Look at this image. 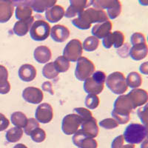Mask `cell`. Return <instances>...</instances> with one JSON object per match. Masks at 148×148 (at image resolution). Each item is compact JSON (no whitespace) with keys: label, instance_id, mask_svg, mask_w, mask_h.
<instances>
[{"label":"cell","instance_id":"6da1fadb","mask_svg":"<svg viewBox=\"0 0 148 148\" xmlns=\"http://www.w3.org/2000/svg\"><path fill=\"white\" fill-rule=\"evenodd\" d=\"M109 21L107 13L104 10L95 8H88L72 20V24L81 30H88L92 23L99 24Z\"/></svg>","mask_w":148,"mask_h":148},{"label":"cell","instance_id":"7a4b0ae2","mask_svg":"<svg viewBox=\"0 0 148 148\" xmlns=\"http://www.w3.org/2000/svg\"><path fill=\"white\" fill-rule=\"evenodd\" d=\"M134 109L129 96L121 95L114 101L112 116L119 125H125L130 120V113Z\"/></svg>","mask_w":148,"mask_h":148},{"label":"cell","instance_id":"3957f363","mask_svg":"<svg viewBox=\"0 0 148 148\" xmlns=\"http://www.w3.org/2000/svg\"><path fill=\"white\" fill-rule=\"evenodd\" d=\"M123 136L125 141L130 145L141 143L147 136V127L138 123H131L125 130Z\"/></svg>","mask_w":148,"mask_h":148},{"label":"cell","instance_id":"277c9868","mask_svg":"<svg viewBox=\"0 0 148 148\" xmlns=\"http://www.w3.org/2000/svg\"><path fill=\"white\" fill-rule=\"evenodd\" d=\"M106 85L113 93L117 95H122L127 90V85L126 84V78L121 72L116 71L106 77Z\"/></svg>","mask_w":148,"mask_h":148},{"label":"cell","instance_id":"5b68a950","mask_svg":"<svg viewBox=\"0 0 148 148\" xmlns=\"http://www.w3.org/2000/svg\"><path fill=\"white\" fill-rule=\"evenodd\" d=\"M96 67L92 61L88 58L82 56L77 60L75 76L79 81H85L86 79L90 77L95 72Z\"/></svg>","mask_w":148,"mask_h":148},{"label":"cell","instance_id":"8992f818","mask_svg":"<svg viewBox=\"0 0 148 148\" xmlns=\"http://www.w3.org/2000/svg\"><path fill=\"white\" fill-rule=\"evenodd\" d=\"M29 31L33 40L42 42L47 39L50 36L51 26L46 21L36 20L33 23Z\"/></svg>","mask_w":148,"mask_h":148},{"label":"cell","instance_id":"52a82bcc","mask_svg":"<svg viewBox=\"0 0 148 148\" xmlns=\"http://www.w3.org/2000/svg\"><path fill=\"white\" fill-rule=\"evenodd\" d=\"M83 53L82 44L80 40L74 39L70 41L63 51V56L67 61L71 62H77L78 59L82 57Z\"/></svg>","mask_w":148,"mask_h":148},{"label":"cell","instance_id":"ba28073f","mask_svg":"<svg viewBox=\"0 0 148 148\" xmlns=\"http://www.w3.org/2000/svg\"><path fill=\"white\" fill-rule=\"evenodd\" d=\"M82 122V119L76 113H71L65 116L62 122V130L66 135L75 134L79 130Z\"/></svg>","mask_w":148,"mask_h":148},{"label":"cell","instance_id":"9c48e42d","mask_svg":"<svg viewBox=\"0 0 148 148\" xmlns=\"http://www.w3.org/2000/svg\"><path fill=\"white\" fill-rule=\"evenodd\" d=\"M36 119L38 122L47 124L53 118V110L48 103H42L37 107L35 112Z\"/></svg>","mask_w":148,"mask_h":148},{"label":"cell","instance_id":"30bf717a","mask_svg":"<svg viewBox=\"0 0 148 148\" xmlns=\"http://www.w3.org/2000/svg\"><path fill=\"white\" fill-rule=\"evenodd\" d=\"M125 41V36L121 31L116 30L113 33H110L102 40V45L106 49H110L114 47L119 49L124 45Z\"/></svg>","mask_w":148,"mask_h":148},{"label":"cell","instance_id":"8fae6325","mask_svg":"<svg viewBox=\"0 0 148 148\" xmlns=\"http://www.w3.org/2000/svg\"><path fill=\"white\" fill-rule=\"evenodd\" d=\"M73 142L79 148H97L98 143L96 139L87 136L82 130H79L73 135Z\"/></svg>","mask_w":148,"mask_h":148},{"label":"cell","instance_id":"7c38bea8","mask_svg":"<svg viewBox=\"0 0 148 148\" xmlns=\"http://www.w3.org/2000/svg\"><path fill=\"white\" fill-rule=\"evenodd\" d=\"M22 98L30 104H40L44 99V93L39 88L27 87L22 91Z\"/></svg>","mask_w":148,"mask_h":148},{"label":"cell","instance_id":"4fadbf2b","mask_svg":"<svg viewBox=\"0 0 148 148\" xmlns=\"http://www.w3.org/2000/svg\"><path fill=\"white\" fill-rule=\"evenodd\" d=\"M70 2L71 5L64 13V16L69 18L81 14L82 12L85 10L86 7L89 4L88 1L86 0H71Z\"/></svg>","mask_w":148,"mask_h":148},{"label":"cell","instance_id":"5bb4252c","mask_svg":"<svg viewBox=\"0 0 148 148\" xmlns=\"http://www.w3.org/2000/svg\"><path fill=\"white\" fill-rule=\"evenodd\" d=\"M127 95L133 103L134 108L140 106H142L144 104H146L148 100V94L145 90L139 89H133Z\"/></svg>","mask_w":148,"mask_h":148},{"label":"cell","instance_id":"9a60e30c","mask_svg":"<svg viewBox=\"0 0 148 148\" xmlns=\"http://www.w3.org/2000/svg\"><path fill=\"white\" fill-rule=\"evenodd\" d=\"M51 38L56 42L62 43L67 40L70 36V30L62 25H56L51 29L50 33Z\"/></svg>","mask_w":148,"mask_h":148},{"label":"cell","instance_id":"2e32d148","mask_svg":"<svg viewBox=\"0 0 148 148\" xmlns=\"http://www.w3.org/2000/svg\"><path fill=\"white\" fill-rule=\"evenodd\" d=\"M14 5L12 1L0 0V23L8 22L13 16Z\"/></svg>","mask_w":148,"mask_h":148},{"label":"cell","instance_id":"e0dca14e","mask_svg":"<svg viewBox=\"0 0 148 148\" xmlns=\"http://www.w3.org/2000/svg\"><path fill=\"white\" fill-rule=\"evenodd\" d=\"M81 126L82 131L90 138H96L99 134V129L98 127L97 121L93 117L86 121H83Z\"/></svg>","mask_w":148,"mask_h":148},{"label":"cell","instance_id":"ac0fdd59","mask_svg":"<svg viewBox=\"0 0 148 148\" xmlns=\"http://www.w3.org/2000/svg\"><path fill=\"white\" fill-rule=\"evenodd\" d=\"M34 22V16H30L26 19L17 21L14 26V33L18 36H24L29 32L30 27Z\"/></svg>","mask_w":148,"mask_h":148},{"label":"cell","instance_id":"d6986e66","mask_svg":"<svg viewBox=\"0 0 148 148\" xmlns=\"http://www.w3.org/2000/svg\"><path fill=\"white\" fill-rule=\"evenodd\" d=\"M112 27H113V24L109 20L102 23L96 24L92 27L91 33L92 36L96 37L98 39H104V37H106L110 33Z\"/></svg>","mask_w":148,"mask_h":148},{"label":"cell","instance_id":"ffe728a7","mask_svg":"<svg viewBox=\"0 0 148 148\" xmlns=\"http://www.w3.org/2000/svg\"><path fill=\"white\" fill-rule=\"evenodd\" d=\"M37 71L34 65L30 64H24L18 69V77L22 81L29 82L34 80L36 76Z\"/></svg>","mask_w":148,"mask_h":148},{"label":"cell","instance_id":"44dd1931","mask_svg":"<svg viewBox=\"0 0 148 148\" xmlns=\"http://www.w3.org/2000/svg\"><path fill=\"white\" fill-rule=\"evenodd\" d=\"M64 13L65 10L62 6L55 5L45 11L46 19L51 23H56L64 17Z\"/></svg>","mask_w":148,"mask_h":148},{"label":"cell","instance_id":"7402d4cb","mask_svg":"<svg viewBox=\"0 0 148 148\" xmlns=\"http://www.w3.org/2000/svg\"><path fill=\"white\" fill-rule=\"evenodd\" d=\"M34 59L38 63L45 64L51 59L52 53L51 49L45 45H40L36 47L34 52Z\"/></svg>","mask_w":148,"mask_h":148},{"label":"cell","instance_id":"603a6c76","mask_svg":"<svg viewBox=\"0 0 148 148\" xmlns=\"http://www.w3.org/2000/svg\"><path fill=\"white\" fill-rule=\"evenodd\" d=\"M148 53V47L146 44H138L130 47L129 55L135 61H140L145 59Z\"/></svg>","mask_w":148,"mask_h":148},{"label":"cell","instance_id":"cb8c5ba5","mask_svg":"<svg viewBox=\"0 0 148 148\" xmlns=\"http://www.w3.org/2000/svg\"><path fill=\"white\" fill-rule=\"evenodd\" d=\"M84 91L88 94H100L104 88V84H100L93 80L92 77H89L84 81L83 85Z\"/></svg>","mask_w":148,"mask_h":148},{"label":"cell","instance_id":"d4e9b609","mask_svg":"<svg viewBox=\"0 0 148 148\" xmlns=\"http://www.w3.org/2000/svg\"><path fill=\"white\" fill-rule=\"evenodd\" d=\"M56 3V0H36L32 1L30 7L36 13H43L50 8L53 7Z\"/></svg>","mask_w":148,"mask_h":148},{"label":"cell","instance_id":"484cf974","mask_svg":"<svg viewBox=\"0 0 148 148\" xmlns=\"http://www.w3.org/2000/svg\"><path fill=\"white\" fill-rule=\"evenodd\" d=\"M33 10L30 5L25 3H21L18 5L16 8L15 15L16 18L18 20L26 19L29 17L32 16Z\"/></svg>","mask_w":148,"mask_h":148},{"label":"cell","instance_id":"4316f807","mask_svg":"<svg viewBox=\"0 0 148 148\" xmlns=\"http://www.w3.org/2000/svg\"><path fill=\"white\" fill-rule=\"evenodd\" d=\"M27 116L25 113L20 111H16L14 113H12L11 116H10V121H11L12 124L16 127L19 128H25L26 126L27 122Z\"/></svg>","mask_w":148,"mask_h":148},{"label":"cell","instance_id":"83f0119b","mask_svg":"<svg viewBox=\"0 0 148 148\" xmlns=\"http://www.w3.org/2000/svg\"><path fill=\"white\" fill-rule=\"evenodd\" d=\"M126 84L127 87L136 89L142 84V77L137 72L130 73L126 78Z\"/></svg>","mask_w":148,"mask_h":148},{"label":"cell","instance_id":"f1b7e54d","mask_svg":"<svg viewBox=\"0 0 148 148\" xmlns=\"http://www.w3.org/2000/svg\"><path fill=\"white\" fill-rule=\"evenodd\" d=\"M24 131L22 130V128L19 127H13L10 128L6 132L5 134V138L8 142L10 143H15L22 138V136H23Z\"/></svg>","mask_w":148,"mask_h":148},{"label":"cell","instance_id":"f546056e","mask_svg":"<svg viewBox=\"0 0 148 148\" xmlns=\"http://www.w3.org/2000/svg\"><path fill=\"white\" fill-rule=\"evenodd\" d=\"M53 64L56 70L59 73L67 72L71 66L69 61H67L63 56H59V57L56 58L53 62Z\"/></svg>","mask_w":148,"mask_h":148},{"label":"cell","instance_id":"4dcf8cb0","mask_svg":"<svg viewBox=\"0 0 148 148\" xmlns=\"http://www.w3.org/2000/svg\"><path fill=\"white\" fill-rule=\"evenodd\" d=\"M99 45V40L94 36H88L86 38L82 44V48L88 52L95 51Z\"/></svg>","mask_w":148,"mask_h":148},{"label":"cell","instance_id":"1f68e13d","mask_svg":"<svg viewBox=\"0 0 148 148\" xmlns=\"http://www.w3.org/2000/svg\"><path fill=\"white\" fill-rule=\"evenodd\" d=\"M42 74L47 79H54L59 76V73L56 70L53 62L47 63L42 68Z\"/></svg>","mask_w":148,"mask_h":148},{"label":"cell","instance_id":"d6a6232c","mask_svg":"<svg viewBox=\"0 0 148 148\" xmlns=\"http://www.w3.org/2000/svg\"><path fill=\"white\" fill-rule=\"evenodd\" d=\"M117 0H95L91 1L90 5H92L95 8L103 10L109 9L112 8L116 3Z\"/></svg>","mask_w":148,"mask_h":148},{"label":"cell","instance_id":"836d02e7","mask_svg":"<svg viewBox=\"0 0 148 148\" xmlns=\"http://www.w3.org/2000/svg\"><path fill=\"white\" fill-rule=\"evenodd\" d=\"M100 103L99 98L97 95L94 94H88V96H86L85 101H84V104L87 107V108L89 110H93L96 109L99 107Z\"/></svg>","mask_w":148,"mask_h":148},{"label":"cell","instance_id":"e575fe53","mask_svg":"<svg viewBox=\"0 0 148 148\" xmlns=\"http://www.w3.org/2000/svg\"><path fill=\"white\" fill-rule=\"evenodd\" d=\"M31 139L36 143H41L46 138V133L44 130L40 127H37L30 134Z\"/></svg>","mask_w":148,"mask_h":148},{"label":"cell","instance_id":"d590c367","mask_svg":"<svg viewBox=\"0 0 148 148\" xmlns=\"http://www.w3.org/2000/svg\"><path fill=\"white\" fill-rule=\"evenodd\" d=\"M121 4L120 1H118L113 5V7L107 10V15L108 18L110 19H115L121 14Z\"/></svg>","mask_w":148,"mask_h":148},{"label":"cell","instance_id":"8d00e7d4","mask_svg":"<svg viewBox=\"0 0 148 148\" xmlns=\"http://www.w3.org/2000/svg\"><path fill=\"white\" fill-rule=\"evenodd\" d=\"M99 126L104 129L112 130L118 127L119 124L113 118H108L101 120L99 122Z\"/></svg>","mask_w":148,"mask_h":148},{"label":"cell","instance_id":"74e56055","mask_svg":"<svg viewBox=\"0 0 148 148\" xmlns=\"http://www.w3.org/2000/svg\"><path fill=\"white\" fill-rule=\"evenodd\" d=\"M74 112L81 117V119L83 121H86L92 117V113L90 110L84 108H74Z\"/></svg>","mask_w":148,"mask_h":148},{"label":"cell","instance_id":"f35d334b","mask_svg":"<svg viewBox=\"0 0 148 148\" xmlns=\"http://www.w3.org/2000/svg\"><path fill=\"white\" fill-rule=\"evenodd\" d=\"M37 127H39V123L37 121L36 119L30 118L27 119V125L24 128V132L26 135L30 136V133Z\"/></svg>","mask_w":148,"mask_h":148},{"label":"cell","instance_id":"ab89813d","mask_svg":"<svg viewBox=\"0 0 148 148\" xmlns=\"http://www.w3.org/2000/svg\"><path fill=\"white\" fill-rule=\"evenodd\" d=\"M130 43L133 45V46L138 44H146V39H145V35L141 33H134L132 34L130 37Z\"/></svg>","mask_w":148,"mask_h":148},{"label":"cell","instance_id":"60d3db41","mask_svg":"<svg viewBox=\"0 0 148 148\" xmlns=\"http://www.w3.org/2000/svg\"><path fill=\"white\" fill-rule=\"evenodd\" d=\"M137 114L143 123V125L147 127V105L145 104V107L139 108L137 110Z\"/></svg>","mask_w":148,"mask_h":148},{"label":"cell","instance_id":"b9f144b4","mask_svg":"<svg viewBox=\"0 0 148 148\" xmlns=\"http://www.w3.org/2000/svg\"><path fill=\"white\" fill-rule=\"evenodd\" d=\"M91 77L93 79V80H95L96 82H97L98 83H100V84H104L105 82V80H106V74L105 73L101 71H95L93 73H92V76Z\"/></svg>","mask_w":148,"mask_h":148},{"label":"cell","instance_id":"7bdbcfd3","mask_svg":"<svg viewBox=\"0 0 148 148\" xmlns=\"http://www.w3.org/2000/svg\"><path fill=\"white\" fill-rule=\"evenodd\" d=\"M10 125V121L8 119L4 114L0 113V132L4 131L7 129Z\"/></svg>","mask_w":148,"mask_h":148},{"label":"cell","instance_id":"ee69618b","mask_svg":"<svg viewBox=\"0 0 148 148\" xmlns=\"http://www.w3.org/2000/svg\"><path fill=\"white\" fill-rule=\"evenodd\" d=\"M124 142H125L124 136L123 135H120L113 139L111 145V148H121L124 145Z\"/></svg>","mask_w":148,"mask_h":148},{"label":"cell","instance_id":"f6af8a7d","mask_svg":"<svg viewBox=\"0 0 148 148\" xmlns=\"http://www.w3.org/2000/svg\"><path fill=\"white\" fill-rule=\"evenodd\" d=\"M10 90V84L9 82L5 81L0 83V94H7Z\"/></svg>","mask_w":148,"mask_h":148},{"label":"cell","instance_id":"bcb514c9","mask_svg":"<svg viewBox=\"0 0 148 148\" xmlns=\"http://www.w3.org/2000/svg\"><path fill=\"white\" fill-rule=\"evenodd\" d=\"M8 79V71L7 68L0 64V83L7 81Z\"/></svg>","mask_w":148,"mask_h":148},{"label":"cell","instance_id":"7dc6e473","mask_svg":"<svg viewBox=\"0 0 148 148\" xmlns=\"http://www.w3.org/2000/svg\"><path fill=\"white\" fill-rule=\"evenodd\" d=\"M42 88L43 90L45 91V92H48L51 95L54 94L53 90V84L51 82H45L42 84Z\"/></svg>","mask_w":148,"mask_h":148},{"label":"cell","instance_id":"c3c4849f","mask_svg":"<svg viewBox=\"0 0 148 148\" xmlns=\"http://www.w3.org/2000/svg\"><path fill=\"white\" fill-rule=\"evenodd\" d=\"M139 71L141 73L145 74V75H147L148 74V62H145L143 64H141L140 65Z\"/></svg>","mask_w":148,"mask_h":148},{"label":"cell","instance_id":"681fc988","mask_svg":"<svg viewBox=\"0 0 148 148\" xmlns=\"http://www.w3.org/2000/svg\"><path fill=\"white\" fill-rule=\"evenodd\" d=\"M121 148H135V145H130V144H127V145H123Z\"/></svg>","mask_w":148,"mask_h":148},{"label":"cell","instance_id":"f907efd6","mask_svg":"<svg viewBox=\"0 0 148 148\" xmlns=\"http://www.w3.org/2000/svg\"><path fill=\"white\" fill-rule=\"evenodd\" d=\"M14 148H27V147L25 146V145H23V144H18V145H15V146L14 147Z\"/></svg>","mask_w":148,"mask_h":148},{"label":"cell","instance_id":"816d5d0a","mask_svg":"<svg viewBox=\"0 0 148 148\" xmlns=\"http://www.w3.org/2000/svg\"><path fill=\"white\" fill-rule=\"evenodd\" d=\"M147 139L144 140V141H142V144H141V148H147Z\"/></svg>","mask_w":148,"mask_h":148}]
</instances>
